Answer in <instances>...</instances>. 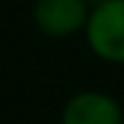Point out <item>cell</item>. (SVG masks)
<instances>
[{
  "mask_svg": "<svg viewBox=\"0 0 124 124\" xmlns=\"http://www.w3.org/2000/svg\"><path fill=\"white\" fill-rule=\"evenodd\" d=\"M90 49L112 63H124V0H102L85 24Z\"/></svg>",
  "mask_w": 124,
  "mask_h": 124,
  "instance_id": "obj_1",
  "label": "cell"
},
{
  "mask_svg": "<svg viewBox=\"0 0 124 124\" xmlns=\"http://www.w3.org/2000/svg\"><path fill=\"white\" fill-rule=\"evenodd\" d=\"M88 17L85 0H39L34 8V22L51 37H71L88 24Z\"/></svg>",
  "mask_w": 124,
  "mask_h": 124,
  "instance_id": "obj_2",
  "label": "cell"
},
{
  "mask_svg": "<svg viewBox=\"0 0 124 124\" xmlns=\"http://www.w3.org/2000/svg\"><path fill=\"white\" fill-rule=\"evenodd\" d=\"M122 109L117 100L105 93H80L68 100L63 109V124H122Z\"/></svg>",
  "mask_w": 124,
  "mask_h": 124,
  "instance_id": "obj_3",
  "label": "cell"
},
{
  "mask_svg": "<svg viewBox=\"0 0 124 124\" xmlns=\"http://www.w3.org/2000/svg\"><path fill=\"white\" fill-rule=\"evenodd\" d=\"M122 124H124V122H122Z\"/></svg>",
  "mask_w": 124,
  "mask_h": 124,
  "instance_id": "obj_4",
  "label": "cell"
}]
</instances>
